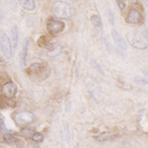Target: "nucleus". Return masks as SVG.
Masks as SVG:
<instances>
[{
    "instance_id": "nucleus-2",
    "label": "nucleus",
    "mask_w": 148,
    "mask_h": 148,
    "mask_svg": "<svg viewBox=\"0 0 148 148\" xmlns=\"http://www.w3.org/2000/svg\"><path fill=\"white\" fill-rule=\"evenodd\" d=\"M52 13L57 18L68 19L72 16V8L68 3L63 1H57L52 5Z\"/></svg>"
},
{
    "instance_id": "nucleus-24",
    "label": "nucleus",
    "mask_w": 148,
    "mask_h": 148,
    "mask_svg": "<svg viewBox=\"0 0 148 148\" xmlns=\"http://www.w3.org/2000/svg\"><path fill=\"white\" fill-rule=\"evenodd\" d=\"M142 2L144 3V5H145V6L148 7V0H142Z\"/></svg>"
},
{
    "instance_id": "nucleus-22",
    "label": "nucleus",
    "mask_w": 148,
    "mask_h": 148,
    "mask_svg": "<svg viewBox=\"0 0 148 148\" xmlns=\"http://www.w3.org/2000/svg\"><path fill=\"white\" fill-rule=\"evenodd\" d=\"M127 1L131 4H137V0H127Z\"/></svg>"
},
{
    "instance_id": "nucleus-1",
    "label": "nucleus",
    "mask_w": 148,
    "mask_h": 148,
    "mask_svg": "<svg viewBox=\"0 0 148 148\" xmlns=\"http://www.w3.org/2000/svg\"><path fill=\"white\" fill-rule=\"evenodd\" d=\"M126 39L131 46L137 49H146L148 47V37L143 29L128 32Z\"/></svg>"
},
{
    "instance_id": "nucleus-3",
    "label": "nucleus",
    "mask_w": 148,
    "mask_h": 148,
    "mask_svg": "<svg viewBox=\"0 0 148 148\" xmlns=\"http://www.w3.org/2000/svg\"><path fill=\"white\" fill-rule=\"evenodd\" d=\"M29 73L32 74V76L37 80H44L49 76V69L47 64L42 63H34L29 68Z\"/></svg>"
},
{
    "instance_id": "nucleus-13",
    "label": "nucleus",
    "mask_w": 148,
    "mask_h": 148,
    "mask_svg": "<svg viewBox=\"0 0 148 148\" xmlns=\"http://www.w3.org/2000/svg\"><path fill=\"white\" fill-rule=\"evenodd\" d=\"M4 141L8 143V144H14V143L18 142V138L15 135L11 134V133H6L4 135Z\"/></svg>"
},
{
    "instance_id": "nucleus-23",
    "label": "nucleus",
    "mask_w": 148,
    "mask_h": 148,
    "mask_svg": "<svg viewBox=\"0 0 148 148\" xmlns=\"http://www.w3.org/2000/svg\"><path fill=\"white\" fill-rule=\"evenodd\" d=\"M143 74H145L146 76H148V69H142Z\"/></svg>"
},
{
    "instance_id": "nucleus-18",
    "label": "nucleus",
    "mask_w": 148,
    "mask_h": 148,
    "mask_svg": "<svg viewBox=\"0 0 148 148\" xmlns=\"http://www.w3.org/2000/svg\"><path fill=\"white\" fill-rule=\"evenodd\" d=\"M107 14H108V16H109L110 22L112 23V25H114V15H113V12H112V10L110 8L107 9Z\"/></svg>"
},
{
    "instance_id": "nucleus-20",
    "label": "nucleus",
    "mask_w": 148,
    "mask_h": 148,
    "mask_svg": "<svg viewBox=\"0 0 148 148\" xmlns=\"http://www.w3.org/2000/svg\"><path fill=\"white\" fill-rule=\"evenodd\" d=\"M118 5L121 9V10H123V9L125 8V2L121 1V0H118Z\"/></svg>"
},
{
    "instance_id": "nucleus-19",
    "label": "nucleus",
    "mask_w": 148,
    "mask_h": 148,
    "mask_svg": "<svg viewBox=\"0 0 148 148\" xmlns=\"http://www.w3.org/2000/svg\"><path fill=\"white\" fill-rule=\"evenodd\" d=\"M71 105H72V103H71L70 100H68L67 102H66V105H65V110L66 112H69L71 110Z\"/></svg>"
},
{
    "instance_id": "nucleus-10",
    "label": "nucleus",
    "mask_w": 148,
    "mask_h": 148,
    "mask_svg": "<svg viewBox=\"0 0 148 148\" xmlns=\"http://www.w3.org/2000/svg\"><path fill=\"white\" fill-rule=\"evenodd\" d=\"M18 2L25 10H27V11L35 10L36 4H35L34 0H18Z\"/></svg>"
},
{
    "instance_id": "nucleus-4",
    "label": "nucleus",
    "mask_w": 148,
    "mask_h": 148,
    "mask_svg": "<svg viewBox=\"0 0 148 148\" xmlns=\"http://www.w3.org/2000/svg\"><path fill=\"white\" fill-rule=\"evenodd\" d=\"M64 28H65L64 23L56 19H49L47 23V30L49 34L51 36L60 34L61 32H63Z\"/></svg>"
},
{
    "instance_id": "nucleus-8",
    "label": "nucleus",
    "mask_w": 148,
    "mask_h": 148,
    "mask_svg": "<svg viewBox=\"0 0 148 148\" xmlns=\"http://www.w3.org/2000/svg\"><path fill=\"white\" fill-rule=\"evenodd\" d=\"M16 91H17V88H16V85L13 82L5 83V84L2 86V89H1V93L6 98H8V99H12V98L15 96Z\"/></svg>"
},
{
    "instance_id": "nucleus-6",
    "label": "nucleus",
    "mask_w": 148,
    "mask_h": 148,
    "mask_svg": "<svg viewBox=\"0 0 148 148\" xmlns=\"http://www.w3.org/2000/svg\"><path fill=\"white\" fill-rule=\"evenodd\" d=\"M35 116L31 112H19L14 114V121L18 125H25L32 123Z\"/></svg>"
},
{
    "instance_id": "nucleus-16",
    "label": "nucleus",
    "mask_w": 148,
    "mask_h": 148,
    "mask_svg": "<svg viewBox=\"0 0 148 148\" xmlns=\"http://www.w3.org/2000/svg\"><path fill=\"white\" fill-rule=\"evenodd\" d=\"M32 140H34L35 142H42L44 140V136L42 134H40L39 132H35L34 134L32 135Z\"/></svg>"
},
{
    "instance_id": "nucleus-17",
    "label": "nucleus",
    "mask_w": 148,
    "mask_h": 148,
    "mask_svg": "<svg viewBox=\"0 0 148 148\" xmlns=\"http://www.w3.org/2000/svg\"><path fill=\"white\" fill-rule=\"evenodd\" d=\"M134 81L137 83H140V84H148V80L147 79H144V78H141V77H136L134 78Z\"/></svg>"
},
{
    "instance_id": "nucleus-5",
    "label": "nucleus",
    "mask_w": 148,
    "mask_h": 148,
    "mask_svg": "<svg viewBox=\"0 0 148 148\" xmlns=\"http://www.w3.org/2000/svg\"><path fill=\"white\" fill-rule=\"evenodd\" d=\"M0 47L3 51L4 56L7 58L12 57V47H11V42L8 39V36L4 31H0Z\"/></svg>"
},
{
    "instance_id": "nucleus-15",
    "label": "nucleus",
    "mask_w": 148,
    "mask_h": 148,
    "mask_svg": "<svg viewBox=\"0 0 148 148\" xmlns=\"http://www.w3.org/2000/svg\"><path fill=\"white\" fill-rule=\"evenodd\" d=\"M29 51V39H26L23 45V64L25 65L26 63V59H27V54Z\"/></svg>"
},
{
    "instance_id": "nucleus-9",
    "label": "nucleus",
    "mask_w": 148,
    "mask_h": 148,
    "mask_svg": "<svg viewBox=\"0 0 148 148\" xmlns=\"http://www.w3.org/2000/svg\"><path fill=\"white\" fill-rule=\"evenodd\" d=\"M112 36H113V39L116 42V45L118 46L121 51H125L126 49V42L125 40L119 34L118 31L116 30H113L112 31Z\"/></svg>"
},
{
    "instance_id": "nucleus-7",
    "label": "nucleus",
    "mask_w": 148,
    "mask_h": 148,
    "mask_svg": "<svg viewBox=\"0 0 148 148\" xmlns=\"http://www.w3.org/2000/svg\"><path fill=\"white\" fill-rule=\"evenodd\" d=\"M126 23L132 24V25H139L143 22V16L141 12L135 8H132L128 11V14L125 19Z\"/></svg>"
},
{
    "instance_id": "nucleus-14",
    "label": "nucleus",
    "mask_w": 148,
    "mask_h": 148,
    "mask_svg": "<svg viewBox=\"0 0 148 148\" xmlns=\"http://www.w3.org/2000/svg\"><path fill=\"white\" fill-rule=\"evenodd\" d=\"M116 135H111V134H102V135H98L95 138L99 141H110V140H114V138H116Z\"/></svg>"
},
{
    "instance_id": "nucleus-21",
    "label": "nucleus",
    "mask_w": 148,
    "mask_h": 148,
    "mask_svg": "<svg viewBox=\"0 0 148 148\" xmlns=\"http://www.w3.org/2000/svg\"><path fill=\"white\" fill-rule=\"evenodd\" d=\"M0 125H1V127H2V130L3 131H6V128H5V125H4V123L2 120H0Z\"/></svg>"
},
{
    "instance_id": "nucleus-11",
    "label": "nucleus",
    "mask_w": 148,
    "mask_h": 148,
    "mask_svg": "<svg viewBox=\"0 0 148 148\" xmlns=\"http://www.w3.org/2000/svg\"><path fill=\"white\" fill-rule=\"evenodd\" d=\"M11 36H12V45H13V49L17 47L18 44V28L16 26H13L11 29Z\"/></svg>"
},
{
    "instance_id": "nucleus-12",
    "label": "nucleus",
    "mask_w": 148,
    "mask_h": 148,
    "mask_svg": "<svg viewBox=\"0 0 148 148\" xmlns=\"http://www.w3.org/2000/svg\"><path fill=\"white\" fill-rule=\"evenodd\" d=\"M91 23L92 25L94 26L95 28L99 29V30H102L103 29V22L102 19L99 15H93L91 18Z\"/></svg>"
}]
</instances>
